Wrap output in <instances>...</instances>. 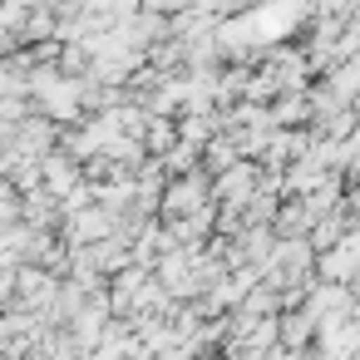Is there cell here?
Returning <instances> with one entry per match:
<instances>
[{"label":"cell","instance_id":"1","mask_svg":"<svg viewBox=\"0 0 360 360\" xmlns=\"http://www.w3.org/2000/svg\"><path fill=\"white\" fill-rule=\"evenodd\" d=\"M262 183H266L262 163L242 158L237 168H227L222 178H212V202H217L222 212H247V207H252V198L262 193Z\"/></svg>","mask_w":360,"mask_h":360},{"label":"cell","instance_id":"2","mask_svg":"<svg viewBox=\"0 0 360 360\" xmlns=\"http://www.w3.org/2000/svg\"><path fill=\"white\" fill-rule=\"evenodd\" d=\"M207 202H212V173H207V168H198V173H188V178H168L158 217H168V222H183V217L202 212Z\"/></svg>","mask_w":360,"mask_h":360},{"label":"cell","instance_id":"3","mask_svg":"<svg viewBox=\"0 0 360 360\" xmlns=\"http://www.w3.org/2000/svg\"><path fill=\"white\" fill-rule=\"evenodd\" d=\"M247 153H242V143H237V134H217L207 148H202V168L212 173V178H222L227 168H237Z\"/></svg>","mask_w":360,"mask_h":360},{"label":"cell","instance_id":"4","mask_svg":"<svg viewBox=\"0 0 360 360\" xmlns=\"http://www.w3.org/2000/svg\"><path fill=\"white\" fill-rule=\"evenodd\" d=\"M276 326H281V345L286 350H301V340H306V330L316 326L306 311H291V316H276Z\"/></svg>","mask_w":360,"mask_h":360}]
</instances>
